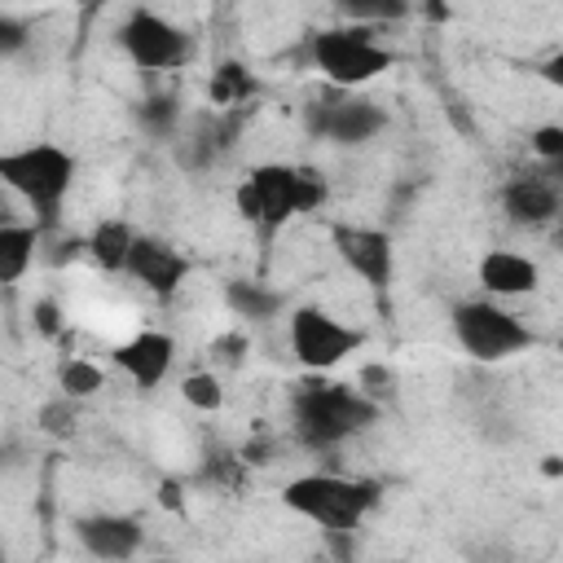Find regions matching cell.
<instances>
[{"label":"cell","instance_id":"cell-23","mask_svg":"<svg viewBox=\"0 0 563 563\" xmlns=\"http://www.w3.org/2000/svg\"><path fill=\"white\" fill-rule=\"evenodd\" d=\"M180 396H185L194 409H202V413H216V409L224 405V387H220V378H216L211 369H194V374H185Z\"/></svg>","mask_w":563,"mask_h":563},{"label":"cell","instance_id":"cell-3","mask_svg":"<svg viewBox=\"0 0 563 563\" xmlns=\"http://www.w3.org/2000/svg\"><path fill=\"white\" fill-rule=\"evenodd\" d=\"M282 506L295 510L299 519L325 528V532H352L374 506H378V484L374 479H347V475H299L282 488Z\"/></svg>","mask_w":563,"mask_h":563},{"label":"cell","instance_id":"cell-24","mask_svg":"<svg viewBox=\"0 0 563 563\" xmlns=\"http://www.w3.org/2000/svg\"><path fill=\"white\" fill-rule=\"evenodd\" d=\"M75 422H79V409H75V400H70V396L44 400V405H40V413H35V427H40L44 435H57V440H66V435L75 431Z\"/></svg>","mask_w":563,"mask_h":563},{"label":"cell","instance_id":"cell-38","mask_svg":"<svg viewBox=\"0 0 563 563\" xmlns=\"http://www.w3.org/2000/svg\"><path fill=\"white\" fill-rule=\"evenodd\" d=\"M299 563H347V559H299Z\"/></svg>","mask_w":563,"mask_h":563},{"label":"cell","instance_id":"cell-22","mask_svg":"<svg viewBox=\"0 0 563 563\" xmlns=\"http://www.w3.org/2000/svg\"><path fill=\"white\" fill-rule=\"evenodd\" d=\"M101 383H106V374H101L92 361H79V356H70V361L57 369V387H62V396H70V400H84V396L101 391Z\"/></svg>","mask_w":563,"mask_h":563},{"label":"cell","instance_id":"cell-13","mask_svg":"<svg viewBox=\"0 0 563 563\" xmlns=\"http://www.w3.org/2000/svg\"><path fill=\"white\" fill-rule=\"evenodd\" d=\"M246 185L255 189L260 202V233H277L290 216H299V194H295V167L286 163H255L246 172Z\"/></svg>","mask_w":563,"mask_h":563},{"label":"cell","instance_id":"cell-5","mask_svg":"<svg viewBox=\"0 0 563 563\" xmlns=\"http://www.w3.org/2000/svg\"><path fill=\"white\" fill-rule=\"evenodd\" d=\"M453 334L462 343L466 356L493 365V361H506L523 347L537 343V334L506 308H497L493 299H466L453 308Z\"/></svg>","mask_w":563,"mask_h":563},{"label":"cell","instance_id":"cell-10","mask_svg":"<svg viewBox=\"0 0 563 563\" xmlns=\"http://www.w3.org/2000/svg\"><path fill=\"white\" fill-rule=\"evenodd\" d=\"M330 242H334L339 260L369 290H387L391 268H396V255H391V238L383 229H369V224H334L330 229Z\"/></svg>","mask_w":563,"mask_h":563},{"label":"cell","instance_id":"cell-12","mask_svg":"<svg viewBox=\"0 0 563 563\" xmlns=\"http://www.w3.org/2000/svg\"><path fill=\"white\" fill-rule=\"evenodd\" d=\"M128 273H132L150 295L167 299V295H176L180 282L189 277V260H185L176 246H167L163 238L136 233V246H132V255H128Z\"/></svg>","mask_w":563,"mask_h":563},{"label":"cell","instance_id":"cell-15","mask_svg":"<svg viewBox=\"0 0 563 563\" xmlns=\"http://www.w3.org/2000/svg\"><path fill=\"white\" fill-rule=\"evenodd\" d=\"M172 356H176V343H172V334H163V330H141V334H132L128 343L114 347V365H119L141 391H154V387L167 378Z\"/></svg>","mask_w":563,"mask_h":563},{"label":"cell","instance_id":"cell-11","mask_svg":"<svg viewBox=\"0 0 563 563\" xmlns=\"http://www.w3.org/2000/svg\"><path fill=\"white\" fill-rule=\"evenodd\" d=\"M70 528H75V541H79L92 559H101V563H128V559H136V550H141V541H145L141 519H132V515H110V510L79 515Z\"/></svg>","mask_w":563,"mask_h":563},{"label":"cell","instance_id":"cell-28","mask_svg":"<svg viewBox=\"0 0 563 563\" xmlns=\"http://www.w3.org/2000/svg\"><path fill=\"white\" fill-rule=\"evenodd\" d=\"M528 145H532V154H537L541 163L563 158V123H541V128L528 136Z\"/></svg>","mask_w":563,"mask_h":563},{"label":"cell","instance_id":"cell-37","mask_svg":"<svg viewBox=\"0 0 563 563\" xmlns=\"http://www.w3.org/2000/svg\"><path fill=\"white\" fill-rule=\"evenodd\" d=\"M541 475H550V479H554V475H563V457H554V453H550V457L541 462Z\"/></svg>","mask_w":563,"mask_h":563},{"label":"cell","instance_id":"cell-32","mask_svg":"<svg viewBox=\"0 0 563 563\" xmlns=\"http://www.w3.org/2000/svg\"><path fill=\"white\" fill-rule=\"evenodd\" d=\"M462 554H466V563H515L506 541H466Z\"/></svg>","mask_w":563,"mask_h":563},{"label":"cell","instance_id":"cell-6","mask_svg":"<svg viewBox=\"0 0 563 563\" xmlns=\"http://www.w3.org/2000/svg\"><path fill=\"white\" fill-rule=\"evenodd\" d=\"M365 343L361 330L343 325L339 317H330L325 308L308 303V308H295L290 312V352L299 356L303 369L321 374V369H334L347 352H356Z\"/></svg>","mask_w":563,"mask_h":563},{"label":"cell","instance_id":"cell-18","mask_svg":"<svg viewBox=\"0 0 563 563\" xmlns=\"http://www.w3.org/2000/svg\"><path fill=\"white\" fill-rule=\"evenodd\" d=\"M260 92L255 75L246 62H220L207 79V97H211V110H242L251 97Z\"/></svg>","mask_w":563,"mask_h":563},{"label":"cell","instance_id":"cell-33","mask_svg":"<svg viewBox=\"0 0 563 563\" xmlns=\"http://www.w3.org/2000/svg\"><path fill=\"white\" fill-rule=\"evenodd\" d=\"M233 202H238V216L242 220H251V224H260V202H255V189L242 180L238 185V194H233Z\"/></svg>","mask_w":563,"mask_h":563},{"label":"cell","instance_id":"cell-9","mask_svg":"<svg viewBox=\"0 0 563 563\" xmlns=\"http://www.w3.org/2000/svg\"><path fill=\"white\" fill-rule=\"evenodd\" d=\"M387 128V110L369 97H339L308 106V132L334 145H365Z\"/></svg>","mask_w":563,"mask_h":563},{"label":"cell","instance_id":"cell-20","mask_svg":"<svg viewBox=\"0 0 563 563\" xmlns=\"http://www.w3.org/2000/svg\"><path fill=\"white\" fill-rule=\"evenodd\" d=\"M224 303L238 317H246V321H268V317L282 312V295L268 290V286H260V282H229L224 286Z\"/></svg>","mask_w":563,"mask_h":563},{"label":"cell","instance_id":"cell-17","mask_svg":"<svg viewBox=\"0 0 563 563\" xmlns=\"http://www.w3.org/2000/svg\"><path fill=\"white\" fill-rule=\"evenodd\" d=\"M40 255V224H0V282L13 286Z\"/></svg>","mask_w":563,"mask_h":563},{"label":"cell","instance_id":"cell-25","mask_svg":"<svg viewBox=\"0 0 563 563\" xmlns=\"http://www.w3.org/2000/svg\"><path fill=\"white\" fill-rule=\"evenodd\" d=\"M295 194H299V216L303 211H321L330 198V180L321 167H295Z\"/></svg>","mask_w":563,"mask_h":563},{"label":"cell","instance_id":"cell-8","mask_svg":"<svg viewBox=\"0 0 563 563\" xmlns=\"http://www.w3.org/2000/svg\"><path fill=\"white\" fill-rule=\"evenodd\" d=\"M242 114L246 110H198V114H185L176 141H172V154L185 172H207L211 163H220L238 132H242Z\"/></svg>","mask_w":563,"mask_h":563},{"label":"cell","instance_id":"cell-26","mask_svg":"<svg viewBox=\"0 0 563 563\" xmlns=\"http://www.w3.org/2000/svg\"><path fill=\"white\" fill-rule=\"evenodd\" d=\"M202 479H211V484H220V488H238V484L246 479L242 453H211V457L202 462Z\"/></svg>","mask_w":563,"mask_h":563},{"label":"cell","instance_id":"cell-7","mask_svg":"<svg viewBox=\"0 0 563 563\" xmlns=\"http://www.w3.org/2000/svg\"><path fill=\"white\" fill-rule=\"evenodd\" d=\"M119 44L141 70H180L189 62V35L154 9H132L119 26Z\"/></svg>","mask_w":563,"mask_h":563},{"label":"cell","instance_id":"cell-21","mask_svg":"<svg viewBox=\"0 0 563 563\" xmlns=\"http://www.w3.org/2000/svg\"><path fill=\"white\" fill-rule=\"evenodd\" d=\"M136 123H141V132L145 136H154V141H167V136H176L180 132V123H185V114H180V101L176 97H167V92H158V97H145L136 110Z\"/></svg>","mask_w":563,"mask_h":563},{"label":"cell","instance_id":"cell-16","mask_svg":"<svg viewBox=\"0 0 563 563\" xmlns=\"http://www.w3.org/2000/svg\"><path fill=\"white\" fill-rule=\"evenodd\" d=\"M541 282V268L519 255V251H488L479 260V286L488 295H501V299H515V295H532Z\"/></svg>","mask_w":563,"mask_h":563},{"label":"cell","instance_id":"cell-27","mask_svg":"<svg viewBox=\"0 0 563 563\" xmlns=\"http://www.w3.org/2000/svg\"><path fill=\"white\" fill-rule=\"evenodd\" d=\"M356 383H361V391H365L374 405H378V400H387V396H396V369H391V365H383V361L361 365Z\"/></svg>","mask_w":563,"mask_h":563},{"label":"cell","instance_id":"cell-31","mask_svg":"<svg viewBox=\"0 0 563 563\" xmlns=\"http://www.w3.org/2000/svg\"><path fill=\"white\" fill-rule=\"evenodd\" d=\"M246 347H251V343H246V334H242V330H233V334H220V339L211 343V361L233 369V365H242V352H246Z\"/></svg>","mask_w":563,"mask_h":563},{"label":"cell","instance_id":"cell-1","mask_svg":"<svg viewBox=\"0 0 563 563\" xmlns=\"http://www.w3.org/2000/svg\"><path fill=\"white\" fill-rule=\"evenodd\" d=\"M290 418H295L299 444H308V449H334L347 435L365 431L378 418V405L361 387L330 383V378H308L290 396Z\"/></svg>","mask_w":563,"mask_h":563},{"label":"cell","instance_id":"cell-19","mask_svg":"<svg viewBox=\"0 0 563 563\" xmlns=\"http://www.w3.org/2000/svg\"><path fill=\"white\" fill-rule=\"evenodd\" d=\"M136 246V233L128 220H101L92 233H88V255L97 260V268L106 273H128V255Z\"/></svg>","mask_w":563,"mask_h":563},{"label":"cell","instance_id":"cell-39","mask_svg":"<svg viewBox=\"0 0 563 563\" xmlns=\"http://www.w3.org/2000/svg\"><path fill=\"white\" fill-rule=\"evenodd\" d=\"M150 563H172V559H150Z\"/></svg>","mask_w":563,"mask_h":563},{"label":"cell","instance_id":"cell-4","mask_svg":"<svg viewBox=\"0 0 563 563\" xmlns=\"http://www.w3.org/2000/svg\"><path fill=\"white\" fill-rule=\"evenodd\" d=\"M312 62L330 84L356 88V84H369L383 70H391L396 53L374 44L369 26H330V31L312 35Z\"/></svg>","mask_w":563,"mask_h":563},{"label":"cell","instance_id":"cell-2","mask_svg":"<svg viewBox=\"0 0 563 563\" xmlns=\"http://www.w3.org/2000/svg\"><path fill=\"white\" fill-rule=\"evenodd\" d=\"M75 172H79L75 154H66L53 141L0 154V180L40 211V233L57 224V211H62V198L70 194V185H75Z\"/></svg>","mask_w":563,"mask_h":563},{"label":"cell","instance_id":"cell-14","mask_svg":"<svg viewBox=\"0 0 563 563\" xmlns=\"http://www.w3.org/2000/svg\"><path fill=\"white\" fill-rule=\"evenodd\" d=\"M501 207H506V220L519 224V229H541L559 216L563 207V194L541 176V172H519L515 180H506L501 189Z\"/></svg>","mask_w":563,"mask_h":563},{"label":"cell","instance_id":"cell-29","mask_svg":"<svg viewBox=\"0 0 563 563\" xmlns=\"http://www.w3.org/2000/svg\"><path fill=\"white\" fill-rule=\"evenodd\" d=\"M26 48V22L13 13H0V57H18Z\"/></svg>","mask_w":563,"mask_h":563},{"label":"cell","instance_id":"cell-35","mask_svg":"<svg viewBox=\"0 0 563 563\" xmlns=\"http://www.w3.org/2000/svg\"><path fill=\"white\" fill-rule=\"evenodd\" d=\"M541 79H545L550 88H559V92H563V48H559V53H550V57L541 62Z\"/></svg>","mask_w":563,"mask_h":563},{"label":"cell","instance_id":"cell-30","mask_svg":"<svg viewBox=\"0 0 563 563\" xmlns=\"http://www.w3.org/2000/svg\"><path fill=\"white\" fill-rule=\"evenodd\" d=\"M31 325H35V334L57 339V334H62V308H57L53 299H35V303H31Z\"/></svg>","mask_w":563,"mask_h":563},{"label":"cell","instance_id":"cell-34","mask_svg":"<svg viewBox=\"0 0 563 563\" xmlns=\"http://www.w3.org/2000/svg\"><path fill=\"white\" fill-rule=\"evenodd\" d=\"M158 506L163 510H185V484L180 479H163L158 484Z\"/></svg>","mask_w":563,"mask_h":563},{"label":"cell","instance_id":"cell-36","mask_svg":"<svg viewBox=\"0 0 563 563\" xmlns=\"http://www.w3.org/2000/svg\"><path fill=\"white\" fill-rule=\"evenodd\" d=\"M537 172H541V176H545V180H550V185L563 194V158H554V163H541Z\"/></svg>","mask_w":563,"mask_h":563}]
</instances>
